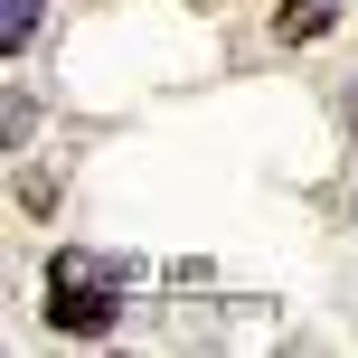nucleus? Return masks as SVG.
<instances>
[{
    "instance_id": "1",
    "label": "nucleus",
    "mask_w": 358,
    "mask_h": 358,
    "mask_svg": "<svg viewBox=\"0 0 358 358\" xmlns=\"http://www.w3.org/2000/svg\"><path fill=\"white\" fill-rule=\"evenodd\" d=\"M123 292H132V264L85 255V245H57V264H48V321H57V330H76V340H104L113 311H123Z\"/></svg>"
},
{
    "instance_id": "2",
    "label": "nucleus",
    "mask_w": 358,
    "mask_h": 358,
    "mask_svg": "<svg viewBox=\"0 0 358 358\" xmlns=\"http://www.w3.org/2000/svg\"><path fill=\"white\" fill-rule=\"evenodd\" d=\"M330 19H340V0H292V10L273 19V29H283V48H311V38H321Z\"/></svg>"
},
{
    "instance_id": "3",
    "label": "nucleus",
    "mask_w": 358,
    "mask_h": 358,
    "mask_svg": "<svg viewBox=\"0 0 358 358\" xmlns=\"http://www.w3.org/2000/svg\"><path fill=\"white\" fill-rule=\"evenodd\" d=\"M38 38V0H0V48H29Z\"/></svg>"
}]
</instances>
